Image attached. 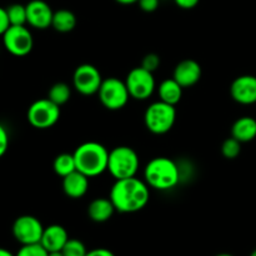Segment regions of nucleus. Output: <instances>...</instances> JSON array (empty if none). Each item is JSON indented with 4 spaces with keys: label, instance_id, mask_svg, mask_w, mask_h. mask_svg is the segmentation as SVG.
Wrapping results in <instances>:
<instances>
[{
    "label": "nucleus",
    "instance_id": "nucleus-13",
    "mask_svg": "<svg viewBox=\"0 0 256 256\" xmlns=\"http://www.w3.org/2000/svg\"><path fill=\"white\" fill-rule=\"evenodd\" d=\"M230 95L242 105L256 104V76L242 75L238 76L230 86Z\"/></svg>",
    "mask_w": 256,
    "mask_h": 256
},
{
    "label": "nucleus",
    "instance_id": "nucleus-19",
    "mask_svg": "<svg viewBox=\"0 0 256 256\" xmlns=\"http://www.w3.org/2000/svg\"><path fill=\"white\" fill-rule=\"evenodd\" d=\"M182 89L184 88L174 78H172V79H166L162 82V84L158 88V92H159V98L162 102L175 106L182 100Z\"/></svg>",
    "mask_w": 256,
    "mask_h": 256
},
{
    "label": "nucleus",
    "instance_id": "nucleus-11",
    "mask_svg": "<svg viewBox=\"0 0 256 256\" xmlns=\"http://www.w3.org/2000/svg\"><path fill=\"white\" fill-rule=\"evenodd\" d=\"M99 69L92 64H82L75 69L72 75V85L75 90L85 96L98 94L102 82Z\"/></svg>",
    "mask_w": 256,
    "mask_h": 256
},
{
    "label": "nucleus",
    "instance_id": "nucleus-22",
    "mask_svg": "<svg viewBox=\"0 0 256 256\" xmlns=\"http://www.w3.org/2000/svg\"><path fill=\"white\" fill-rule=\"evenodd\" d=\"M70 96H72V89L65 82H56L50 88L49 92H48V99H50L59 106L66 104L70 100Z\"/></svg>",
    "mask_w": 256,
    "mask_h": 256
},
{
    "label": "nucleus",
    "instance_id": "nucleus-32",
    "mask_svg": "<svg viewBox=\"0 0 256 256\" xmlns=\"http://www.w3.org/2000/svg\"><path fill=\"white\" fill-rule=\"evenodd\" d=\"M86 256H115L114 252L105 248H98V249H92L88 252Z\"/></svg>",
    "mask_w": 256,
    "mask_h": 256
},
{
    "label": "nucleus",
    "instance_id": "nucleus-5",
    "mask_svg": "<svg viewBox=\"0 0 256 256\" xmlns=\"http://www.w3.org/2000/svg\"><path fill=\"white\" fill-rule=\"evenodd\" d=\"M176 120V109L168 102H155L148 106L144 114L146 129L155 135H162L172 129Z\"/></svg>",
    "mask_w": 256,
    "mask_h": 256
},
{
    "label": "nucleus",
    "instance_id": "nucleus-7",
    "mask_svg": "<svg viewBox=\"0 0 256 256\" xmlns=\"http://www.w3.org/2000/svg\"><path fill=\"white\" fill-rule=\"evenodd\" d=\"M98 95L102 106L114 112L122 109L130 99L129 90L125 82L114 76L102 80Z\"/></svg>",
    "mask_w": 256,
    "mask_h": 256
},
{
    "label": "nucleus",
    "instance_id": "nucleus-28",
    "mask_svg": "<svg viewBox=\"0 0 256 256\" xmlns=\"http://www.w3.org/2000/svg\"><path fill=\"white\" fill-rule=\"evenodd\" d=\"M8 148H9V135L4 125L0 124V158L4 156L5 152H8Z\"/></svg>",
    "mask_w": 256,
    "mask_h": 256
},
{
    "label": "nucleus",
    "instance_id": "nucleus-14",
    "mask_svg": "<svg viewBox=\"0 0 256 256\" xmlns=\"http://www.w3.org/2000/svg\"><path fill=\"white\" fill-rule=\"evenodd\" d=\"M172 78L182 88H192L202 79V66L192 59H185L175 66Z\"/></svg>",
    "mask_w": 256,
    "mask_h": 256
},
{
    "label": "nucleus",
    "instance_id": "nucleus-15",
    "mask_svg": "<svg viewBox=\"0 0 256 256\" xmlns=\"http://www.w3.org/2000/svg\"><path fill=\"white\" fill-rule=\"evenodd\" d=\"M69 239L70 238L64 226L58 224H52L44 229L42 240H40V244H42L49 252H62Z\"/></svg>",
    "mask_w": 256,
    "mask_h": 256
},
{
    "label": "nucleus",
    "instance_id": "nucleus-18",
    "mask_svg": "<svg viewBox=\"0 0 256 256\" xmlns=\"http://www.w3.org/2000/svg\"><path fill=\"white\" fill-rule=\"evenodd\" d=\"M232 136L240 142H249L256 138V119L252 116H242L232 124Z\"/></svg>",
    "mask_w": 256,
    "mask_h": 256
},
{
    "label": "nucleus",
    "instance_id": "nucleus-29",
    "mask_svg": "<svg viewBox=\"0 0 256 256\" xmlns=\"http://www.w3.org/2000/svg\"><path fill=\"white\" fill-rule=\"evenodd\" d=\"M160 0H139V6L142 12H152L159 8Z\"/></svg>",
    "mask_w": 256,
    "mask_h": 256
},
{
    "label": "nucleus",
    "instance_id": "nucleus-4",
    "mask_svg": "<svg viewBox=\"0 0 256 256\" xmlns=\"http://www.w3.org/2000/svg\"><path fill=\"white\" fill-rule=\"evenodd\" d=\"M139 166V155L132 148L116 146L109 152L108 172L115 180L136 176Z\"/></svg>",
    "mask_w": 256,
    "mask_h": 256
},
{
    "label": "nucleus",
    "instance_id": "nucleus-24",
    "mask_svg": "<svg viewBox=\"0 0 256 256\" xmlns=\"http://www.w3.org/2000/svg\"><path fill=\"white\" fill-rule=\"evenodd\" d=\"M242 152V142L235 138H228L222 145V154L224 155L225 159H236Z\"/></svg>",
    "mask_w": 256,
    "mask_h": 256
},
{
    "label": "nucleus",
    "instance_id": "nucleus-16",
    "mask_svg": "<svg viewBox=\"0 0 256 256\" xmlns=\"http://www.w3.org/2000/svg\"><path fill=\"white\" fill-rule=\"evenodd\" d=\"M62 190L72 199H80L89 190V178L75 170L72 174L62 178Z\"/></svg>",
    "mask_w": 256,
    "mask_h": 256
},
{
    "label": "nucleus",
    "instance_id": "nucleus-26",
    "mask_svg": "<svg viewBox=\"0 0 256 256\" xmlns=\"http://www.w3.org/2000/svg\"><path fill=\"white\" fill-rule=\"evenodd\" d=\"M15 256H49V252L42 244L22 245Z\"/></svg>",
    "mask_w": 256,
    "mask_h": 256
},
{
    "label": "nucleus",
    "instance_id": "nucleus-12",
    "mask_svg": "<svg viewBox=\"0 0 256 256\" xmlns=\"http://www.w3.org/2000/svg\"><path fill=\"white\" fill-rule=\"evenodd\" d=\"M54 12L44 0H32L26 4L28 24L34 29L45 30L52 26Z\"/></svg>",
    "mask_w": 256,
    "mask_h": 256
},
{
    "label": "nucleus",
    "instance_id": "nucleus-25",
    "mask_svg": "<svg viewBox=\"0 0 256 256\" xmlns=\"http://www.w3.org/2000/svg\"><path fill=\"white\" fill-rule=\"evenodd\" d=\"M65 256H86L88 250L84 242L78 239H69L62 249Z\"/></svg>",
    "mask_w": 256,
    "mask_h": 256
},
{
    "label": "nucleus",
    "instance_id": "nucleus-30",
    "mask_svg": "<svg viewBox=\"0 0 256 256\" xmlns=\"http://www.w3.org/2000/svg\"><path fill=\"white\" fill-rule=\"evenodd\" d=\"M9 26H10V22L6 14V9L0 8V35H2V36L4 35V32L9 29Z\"/></svg>",
    "mask_w": 256,
    "mask_h": 256
},
{
    "label": "nucleus",
    "instance_id": "nucleus-21",
    "mask_svg": "<svg viewBox=\"0 0 256 256\" xmlns=\"http://www.w3.org/2000/svg\"><path fill=\"white\" fill-rule=\"evenodd\" d=\"M52 168H54L55 174L62 178H65L66 175L74 172L76 170V162H75L74 154H68V152L59 154L55 158Z\"/></svg>",
    "mask_w": 256,
    "mask_h": 256
},
{
    "label": "nucleus",
    "instance_id": "nucleus-37",
    "mask_svg": "<svg viewBox=\"0 0 256 256\" xmlns=\"http://www.w3.org/2000/svg\"><path fill=\"white\" fill-rule=\"evenodd\" d=\"M250 256H256V249L254 250V252H252V254H250Z\"/></svg>",
    "mask_w": 256,
    "mask_h": 256
},
{
    "label": "nucleus",
    "instance_id": "nucleus-20",
    "mask_svg": "<svg viewBox=\"0 0 256 256\" xmlns=\"http://www.w3.org/2000/svg\"><path fill=\"white\" fill-rule=\"evenodd\" d=\"M52 26L59 32H69L76 26V16L68 9H60L54 12Z\"/></svg>",
    "mask_w": 256,
    "mask_h": 256
},
{
    "label": "nucleus",
    "instance_id": "nucleus-23",
    "mask_svg": "<svg viewBox=\"0 0 256 256\" xmlns=\"http://www.w3.org/2000/svg\"><path fill=\"white\" fill-rule=\"evenodd\" d=\"M6 14L10 25H25L26 20V5L12 4L6 8Z\"/></svg>",
    "mask_w": 256,
    "mask_h": 256
},
{
    "label": "nucleus",
    "instance_id": "nucleus-3",
    "mask_svg": "<svg viewBox=\"0 0 256 256\" xmlns=\"http://www.w3.org/2000/svg\"><path fill=\"white\" fill-rule=\"evenodd\" d=\"M74 158L78 172L88 178L98 176L108 170L109 152L100 142H86L79 145L74 152Z\"/></svg>",
    "mask_w": 256,
    "mask_h": 256
},
{
    "label": "nucleus",
    "instance_id": "nucleus-6",
    "mask_svg": "<svg viewBox=\"0 0 256 256\" xmlns=\"http://www.w3.org/2000/svg\"><path fill=\"white\" fill-rule=\"evenodd\" d=\"M28 122L35 129L45 130L54 126L60 119V106L50 99H39L28 109Z\"/></svg>",
    "mask_w": 256,
    "mask_h": 256
},
{
    "label": "nucleus",
    "instance_id": "nucleus-8",
    "mask_svg": "<svg viewBox=\"0 0 256 256\" xmlns=\"http://www.w3.org/2000/svg\"><path fill=\"white\" fill-rule=\"evenodd\" d=\"M125 84L129 90L130 98L135 100H146L155 90L154 72L142 66L134 68L126 75Z\"/></svg>",
    "mask_w": 256,
    "mask_h": 256
},
{
    "label": "nucleus",
    "instance_id": "nucleus-35",
    "mask_svg": "<svg viewBox=\"0 0 256 256\" xmlns=\"http://www.w3.org/2000/svg\"><path fill=\"white\" fill-rule=\"evenodd\" d=\"M49 256H65V255H64V252H62H62H49Z\"/></svg>",
    "mask_w": 256,
    "mask_h": 256
},
{
    "label": "nucleus",
    "instance_id": "nucleus-2",
    "mask_svg": "<svg viewBox=\"0 0 256 256\" xmlns=\"http://www.w3.org/2000/svg\"><path fill=\"white\" fill-rule=\"evenodd\" d=\"M144 180L152 189L168 192L179 184L180 169L176 162L169 158H154L145 166Z\"/></svg>",
    "mask_w": 256,
    "mask_h": 256
},
{
    "label": "nucleus",
    "instance_id": "nucleus-10",
    "mask_svg": "<svg viewBox=\"0 0 256 256\" xmlns=\"http://www.w3.org/2000/svg\"><path fill=\"white\" fill-rule=\"evenodd\" d=\"M45 228L42 222L32 215H22L14 222L12 228V236L22 245L40 244Z\"/></svg>",
    "mask_w": 256,
    "mask_h": 256
},
{
    "label": "nucleus",
    "instance_id": "nucleus-1",
    "mask_svg": "<svg viewBox=\"0 0 256 256\" xmlns=\"http://www.w3.org/2000/svg\"><path fill=\"white\" fill-rule=\"evenodd\" d=\"M109 199L115 210L122 214H132L144 209L150 199L149 185L145 180L132 176L128 179L115 180Z\"/></svg>",
    "mask_w": 256,
    "mask_h": 256
},
{
    "label": "nucleus",
    "instance_id": "nucleus-27",
    "mask_svg": "<svg viewBox=\"0 0 256 256\" xmlns=\"http://www.w3.org/2000/svg\"><path fill=\"white\" fill-rule=\"evenodd\" d=\"M142 66L144 69L149 70V72H154L160 66V58L159 55L154 54V52H150V54L145 55L144 59L142 62Z\"/></svg>",
    "mask_w": 256,
    "mask_h": 256
},
{
    "label": "nucleus",
    "instance_id": "nucleus-17",
    "mask_svg": "<svg viewBox=\"0 0 256 256\" xmlns=\"http://www.w3.org/2000/svg\"><path fill=\"white\" fill-rule=\"evenodd\" d=\"M116 212L112 200L106 198L94 199L88 206V215L95 222H105Z\"/></svg>",
    "mask_w": 256,
    "mask_h": 256
},
{
    "label": "nucleus",
    "instance_id": "nucleus-36",
    "mask_svg": "<svg viewBox=\"0 0 256 256\" xmlns=\"http://www.w3.org/2000/svg\"><path fill=\"white\" fill-rule=\"evenodd\" d=\"M215 256H234L232 254H229V252H222V254H218Z\"/></svg>",
    "mask_w": 256,
    "mask_h": 256
},
{
    "label": "nucleus",
    "instance_id": "nucleus-34",
    "mask_svg": "<svg viewBox=\"0 0 256 256\" xmlns=\"http://www.w3.org/2000/svg\"><path fill=\"white\" fill-rule=\"evenodd\" d=\"M0 256H15V255L12 254L9 250L4 249V248H0Z\"/></svg>",
    "mask_w": 256,
    "mask_h": 256
},
{
    "label": "nucleus",
    "instance_id": "nucleus-9",
    "mask_svg": "<svg viewBox=\"0 0 256 256\" xmlns=\"http://www.w3.org/2000/svg\"><path fill=\"white\" fill-rule=\"evenodd\" d=\"M2 44L14 56H25L32 50L34 39L25 25H10L2 35Z\"/></svg>",
    "mask_w": 256,
    "mask_h": 256
},
{
    "label": "nucleus",
    "instance_id": "nucleus-31",
    "mask_svg": "<svg viewBox=\"0 0 256 256\" xmlns=\"http://www.w3.org/2000/svg\"><path fill=\"white\" fill-rule=\"evenodd\" d=\"M174 2L175 4H176L179 8H182V9L189 10L196 6V5L199 4L200 0H174Z\"/></svg>",
    "mask_w": 256,
    "mask_h": 256
},
{
    "label": "nucleus",
    "instance_id": "nucleus-33",
    "mask_svg": "<svg viewBox=\"0 0 256 256\" xmlns=\"http://www.w3.org/2000/svg\"><path fill=\"white\" fill-rule=\"evenodd\" d=\"M116 2L122 5H132V4H136L139 2V0H115Z\"/></svg>",
    "mask_w": 256,
    "mask_h": 256
}]
</instances>
